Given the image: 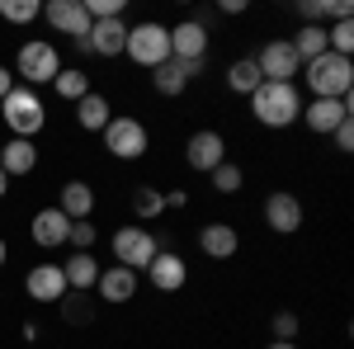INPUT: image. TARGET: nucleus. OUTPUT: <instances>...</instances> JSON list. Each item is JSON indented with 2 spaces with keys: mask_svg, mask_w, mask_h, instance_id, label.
Masks as SVG:
<instances>
[{
  "mask_svg": "<svg viewBox=\"0 0 354 349\" xmlns=\"http://www.w3.org/2000/svg\"><path fill=\"white\" fill-rule=\"evenodd\" d=\"M250 113H255V123L260 128H270V133H279V128H293L302 118V95L298 85H260L255 95H250Z\"/></svg>",
  "mask_w": 354,
  "mask_h": 349,
  "instance_id": "f257e3e1",
  "label": "nucleus"
},
{
  "mask_svg": "<svg viewBox=\"0 0 354 349\" xmlns=\"http://www.w3.org/2000/svg\"><path fill=\"white\" fill-rule=\"evenodd\" d=\"M302 81L312 90V100H350L354 62L350 57H335V53H322L317 62H302Z\"/></svg>",
  "mask_w": 354,
  "mask_h": 349,
  "instance_id": "f03ea898",
  "label": "nucleus"
},
{
  "mask_svg": "<svg viewBox=\"0 0 354 349\" xmlns=\"http://www.w3.org/2000/svg\"><path fill=\"white\" fill-rule=\"evenodd\" d=\"M123 57H128L133 66H147V71L165 66V62H170V24H161V19H142V24H128Z\"/></svg>",
  "mask_w": 354,
  "mask_h": 349,
  "instance_id": "7ed1b4c3",
  "label": "nucleus"
},
{
  "mask_svg": "<svg viewBox=\"0 0 354 349\" xmlns=\"http://www.w3.org/2000/svg\"><path fill=\"white\" fill-rule=\"evenodd\" d=\"M0 118H5V128L15 137H33L48 128V109H43V95L38 90H28V85H15L5 100H0Z\"/></svg>",
  "mask_w": 354,
  "mask_h": 349,
  "instance_id": "20e7f679",
  "label": "nucleus"
},
{
  "mask_svg": "<svg viewBox=\"0 0 354 349\" xmlns=\"http://www.w3.org/2000/svg\"><path fill=\"white\" fill-rule=\"evenodd\" d=\"M57 71H62V53H57L48 38H28V43H19V53H15V81L19 85H28V90L53 85Z\"/></svg>",
  "mask_w": 354,
  "mask_h": 349,
  "instance_id": "39448f33",
  "label": "nucleus"
},
{
  "mask_svg": "<svg viewBox=\"0 0 354 349\" xmlns=\"http://www.w3.org/2000/svg\"><path fill=\"white\" fill-rule=\"evenodd\" d=\"M100 137H104V151L113 161H142L151 151V133H147V123L137 113H113Z\"/></svg>",
  "mask_w": 354,
  "mask_h": 349,
  "instance_id": "423d86ee",
  "label": "nucleus"
},
{
  "mask_svg": "<svg viewBox=\"0 0 354 349\" xmlns=\"http://www.w3.org/2000/svg\"><path fill=\"white\" fill-rule=\"evenodd\" d=\"M109 250H113V265L133 269V274H147V265L156 260L161 241H156V232H151V227L133 222V227H118V232L109 236Z\"/></svg>",
  "mask_w": 354,
  "mask_h": 349,
  "instance_id": "0eeeda50",
  "label": "nucleus"
},
{
  "mask_svg": "<svg viewBox=\"0 0 354 349\" xmlns=\"http://www.w3.org/2000/svg\"><path fill=\"white\" fill-rule=\"evenodd\" d=\"M255 66H260V76L270 85H298V76H302V62H298V53H293L288 38H270V43L255 53Z\"/></svg>",
  "mask_w": 354,
  "mask_h": 349,
  "instance_id": "6e6552de",
  "label": "nucleus"
},
{
  "mask_svg": "<svg viewBox=\"0 0 354 349\" xmlns=\"http://www.w3.org/2000/svg\"><path fill=\"white\" fill-rule=\"evenodd\" d=\"M208 48H213V28L203 19H180L170 28V57L175 62H189V66H203L208 62Z\"/></svg>",
  "mask_w": 354,
  "mask_h": 349,
  "instance_id": "1a4fd4ad",
  "label": "nucleus"
},
{
  "mask_svg": "<svg viewBox=\"0 0 354 349\" xmlns=\"http://www.w3.org/2000/svg\"><path fill=\"white\" fill-rule=\"evenodd\" d=\"M222 161H227V137H222L218 128H198V133H189V142H185V165H189V170L213 175Z\"/></svg>",
  "mask_w": 354,
  "mask_h": 349,
  "instance_id": "9d476101",
  "label": "nucleus"
},
{
  "mask_svg": "<svg viewBox=\"0 0 354 349\" xmlns=\"http://www.w3.org/2000/svg\"><path fill=\"white\" fill-rule=\"evenodd\" d=\"M345 118H354V100H307L298 123L307 128V133H317V137H330Z\"/></svg>",
  "mask_w": 354,
  "mask_h": 349,
  "instance_id": "9b49d317",
  "label": "nucleus"
},
{
  "mask_svg": "<svg viewBox=\"0 0 354 349\" xmlns=\"http://www.w3.org/2000/svg\"><path fill=\"white\" fill-rule=\"evenodd\" d=\"M265 227H270L274 236L302 232V198L293 189H274L270 198H265Z\"/></svg>",
  "mask_w": 354,
  "mask_h": 349,
  "instance_id": "f8f14e48",
  "label": "nucleus"
},
{
  "mask_svg": "<svg viewBox=\"0 0 354 349\" xmlns=\"http://www.w3.org/2000/svg\"><path fill=\"white\" fill-rule=\"evenodd\" d=\"M43 19H48V28L76 38V43H85V33L95 24L90 10H85V0H48V5H43Z\"/></svg>",
  "mask_w": 354,
  "mask_h": 349,
  "instance_id": "ddd939ff",
  "label": "nucleus"
},
{
  "mask_svg": "<svg viewBox=\"0 0 354 349\" xmlns=\"http://www.w3.org/2000/svg\"><path fill=\"white\" fill-rule=\"evenodd\" d=\"M66 232H71V217L62 213L57 203L38 208V213H33V222H28V236H33V245H38V250H62V245H66Z\"/></svg>",
  "mask_w": 354,
  "mask_h": 349,
  "instance_id": "4468645a",
  "label": "nucleus"
},
{
  "mask_svg": "<svg viewBox=\"0 0 354 349\" xmlns=\"http://www.w3.org/2000/svg\"><path fill=\"white\" fill-rule=\"evenodd\" d=\"M123 43H128V24L123 19H95L90 33H85V43H76V48L113 62V57H123Z\"/></svg>",
  "mask_w": 354,
  "mask_h": 349,
  "instance_id": "2eb2a0df",
  "label": "nucleus"
},
{
  "mask_svg": "<svg viewBox=\"0 0 354 349\" xmlns=\"http://www.w3.org/2000/svg\"><path fill=\"white\" fill-rule=\"evenodd\" d=\"M147 283H151L156 293H180V288L189 283L185 255H180V250H156V260L147 265Z\"/></svg>",
  "mask_w": 354,
  "mask_h": 349,
  "instance_id": "dca6fc26",
  "label": "nucleus"
},
{
  "mask_svg": "<svg viewBox=\"0 0 354 349\" xmlns=\"http://www.w3.org/2000/svg\"><path fill=\"white\" fill-rule=\"evenodd\" d=\"M24 293L33 297V302H62L71 288H66V274H62V265H33V269L24 274Z\"/></svg>",
  "mask_w": 354,
  "mask_h": 349,
  "instance_id": "f3484780",
  "label": "nucleus"
},
{
  "mask_svg": "<svg viewBox=\"0 0 354 349\" xmlns=\"http://www.w3.org/2000/svg\"><path fill=\"white\" fill-rule=\"evenodd\" d=\"M198 250H203L208 260H232V255L241 250V236H236L232 222H203V227H198Z\"/></svg>",
  "mask_w": 354,
  "mask_h": 349,
  "instance_id": "a211bd4d",
  "label": "nucleus"
},
{
  "mask_svg": "<svg viewBox=\"0 0 354 349\" xmlns=\"http://www.w3.org/2000/svg\"><path fill=\"white\" fill-rule=\"evenodd\" d=\"M0 170H5L10 180L33 175V170H38V142H28V137H10V142H0Z\"/></svg>",
  "mask_w": 354,
  "mask_h": 349,
  "instance_id": "6ab92c4d",
  "label": "nucleus"
},
{
  "mask_svg": "<svg viewBox=\"0 0 354 349\" xmlns=\"http://www.w3.org/2000/svg\"><path fill=\"white\" fill-rule=\"evenodd\" d=\"M100 302H113V307H123V302H133L137 297V274L133 269H123V265H109V269H100Z\"/></svg>",
  "mask_w": 354,
  "mask_h": 349,
  "instance_id": "aec40b11",
  "label": "nucleus"
},
{
  "mask_svg": "<svg viewBox=\"0 0 354 349\" xmlns=\"http://www.w3.org/2000/svg\"><path fill=\"white\" fill-rule=\"evenodd\" d=\"M198 71H203V66H189V62H175V57H170L165 66L151 71V90L165 95V100H175V95H185V90H189V81L198 76Z\"/></svg>",
  "mask_w": 354,
  "mask_h": 349,
  "instance_id": "412c9836",
  "label": "nucleus"
},
{
  "mask_svg": "<svg viewBox=\"0 0 354 349\" xmlns=\"http://www.w3.org/2000/svg\"><path fill=\"white\" fill-rule=\"evenodd\" d=\"M62 274H66V288H71V293H90V288L100 283V260H95V250H71V255L62 260Z\"/></svg>",
  "mask_w": 354,
  "mask_h": 349,
  "instance_id": "4be33fe9",
  "label": "nucleus"
},
{
  "mask_svg": "<svg viewBox=\"0 0 354 349\" xmlns=\"http://www.w3.org/2000/svg\"><path fill=\"white\" fill-rule=\"evenodd\" d=\"M113 118V104L109 95H100V90H90L81 104H76V123H81V133H104Z\"/></svg>",
  "mask_w": 354,
  "mask_h": 349,
  "instance_id": "5701e85b",
  "label": "nucleus"
},
{
  "mask_svg": "<svg viewBox=\"0 0 354 349\" xmlns=\"http://www.w3.org/2000/svg\"><path fill=\"white\" fill-rule=\"evenodd\" d=\"M57 208L71 217V222H85V217L95 213V189L85 185V180H66V185H62V198H57Z\"/></svg>",
  "mask_w": 354,
  "mask_h": 349,
  "instance_id": "b1692460",
  "label": "nucleus"
},
{
  "mask_svg": "<svg viewBox=\"0 0 354 349\" xmlns=\"http://www.w3.org/2000/svg\"><path fill=\"white\" fill-rule=\"evenodd\" d=\"M260 85H265V76H260L255 57H236V62L227 66V90H232V95H245V100H250Z\"/></svg>",
  "mask_w": 354,
  "mask_h": 349,
  "instance_id": "393cba45",
  "label": "nucleus"
},
{
  "mask_svg": "<svg viewBox=\"0 0 354 349\" xmlns=\"http://www.w3.org/2000/svg\"><path fill=\"white\" fill-rule=\"evenodd\" d=\"M288 43H293L298 62H317L322 53H330V48H326V24H302Z\"/></svg>",
  "mask_w": 354,
  "mask_h": 349,
  "instance_id": "a878e982",
  "label": "nucleus"
},
{
  "mask_svg": "<svg viewBox=\"0 0 354 349\" xmlns=\"http://www.w3.org/2000/svg\"><path fill=\"white\" fill-rule=\"evenodd\" d=\"M53 90L62 95V100L81 104V100L90 95V90H95V85H90V76H85L81 66H62V71H57V81H53Z\"/></svg>",
  "mask_w": 354,
  "mask_h": 349,
  "instance_id": "bb28decb",
  "label": "nucleus"
},
{
  "mask_svg": "<svg viewBox=\"0 0 354 349\" xmlns=\"http://www.w3.org/2000/svg\"><path fill=\"white\" fill-rule=\"evenodd\" d=\"M133 213H137V222H142V227H147V222H156V217L165 213V189L137 185V194H133Z\"/></svg>",
  "mask_w": 354,
  "mask_h": 349,
  "instance_id": "cd10ccee",
  "label": "nucleus"
},
{
  "mask_svg": "<svg viewBox=\"0 0 354 349\" xmlns=\"http://www.w3.org/2000/svg\"><path fill=\"white\" fill-rule=\"evenodd\" d=\"M0 19L5 24H33V19H43V0H0Z\"/></svg>",
  "mask_w": 354,
  "mask_h": 349,
  "instance_id": "c85d7f7f",
  "label": "nucleus"
},
{
  "mask_svg": "<svg viewBox=\"0 0 354 349\" xmlns=\"http://www.w3.org/2000/svg\"><path fill=\"white\" fill-rule=\"evenodd\" d=\"M208 180H213V189H218V194H236V189L245 185V170H241L236 161H222L218 170L208 175Z\"/></svg>",
  "mask_w": 354,
  "mask_h": 349,
  "instance_id": "c756f323",
  "label": "nucleus"
},
{
  "mask_svg": "<svg viewBox=\"0 0 354 349\" xmlns=\"http://www.w3.org/2000/svg\"><path fill=\"white\" fill-rule=\"evenodd\" d=\"M95 241H100V227L85 217V222H71V232H66V245L71 250H95Z\"/></svg>",
  "mask_w": 354,
  "mask_h": 349,
  "instance_id": "7c9ffc66",
  "label": "nucleus"
},
{
  "mask_svg": "<svg viewBox=\"0 0 354 349\" xmlns=\"http://www.w3.org/2000/svg\"><path fill=\"white\" fill-rule=\"evenodd\" d=\"M298 19L302 24H326V0H298Z\"/></svg>",
  "mask_w": 354,
  "mask_h": 349,
  "instance_id": "2f4dec72",
  "label": "nucleus"
},
{
  "mask_svg": "<svg viewBox=\"0 0 354 349\" xmlns=\"http://www.w3.org/2000/svg\"><path fill=\"white\" fill-rule=\"evenodd\" d=\"M274 340H298V317L293 312H279L274 317Z\"/></svg>",
  "mask_w": 354,
  "mask_h": 349,
  "instance_id": "473e14b6",
  "label": "nucleus"
},
{
  "mask_svg": "<svg viewBox=\"0 0 354 349\" xmlns=\"http://www.w3.org/2000/svg\"><path fill=\"white\" fill-rule=\"evenodd\" d=\"M326 19H330V24L354 19V0H326Z\"/></svg>",
  "mask_w": 354,
  "mask_h": 349,
  "instance_id": "72a5a7b5",
  "label": "nucleus"
},
{
  "mask_svg": "<svg viewBox=\"0 0 354 349\" xmlns=\"http://www.w3.org/2000/svg\"><path fill=\"white\" fill-rule=\"evenodd\" d=\"M330 137H335V151H354V118H345Z\"/></svg>",
  "mask_w": 354,
  "mask_h": 349,
  "instance_id": "f704fd0d",
  "label": "nucleus"
},
{
  "mask_svg": "<svg viewBox=\"0 0 354 349\" xmlns=\"http://www.w3.org/2000/svg\"><path fill=\"white\" fill-rule=\"evenodd\" d=\"M170 208H189V194L185 189H165V213Z\"/></svg>",
  "mask_w": 354,
  "mask_h": 349,
  "instance_id": "c9c22d12",
  "label": "nucleus"
},
{
  "mask_svg": "<svg viewBox=\"0 0 354 349\" xmlns=\"http://www.w3.org/2000/svg\"><path fill=\"white\" fill-rule=\"evenodd\" d=\"M15 85H19V81H15V71H10V66H0V100H5Z\"/></svg>",
  "mask_w": 354,
  "mask_h": 349,
  "instance_id": "e433bc0d",
  "label": "nucleus"
},
{
  "mask_svg": "<svg viewBox=\"0 0 354 349\" xmlns=\"http://www.w3.org/2000/svg\"><path fill=\"white\" fill-rule=\"evenodd\" d=\"M218 15H245V0H218Z\"/></svg>",
  "mask_w": 354,
  "mask_h": 349,
  "instance_id": "4c0bfd02",
  "label": "nucleus"
},
{
  "mask_svg": "<svg viewBox=\"0 0 354 349\" xmlns=\"http://www.w3.org/2000/svg\"><path fill=\"white\" fill-rule=\"evenodd\" d=\"M265 349H298V340H270Z\"/></svg>",
  "mask_w": 354,
  "mask_h": 349,
  "instance_id": "58836bf2",
  "label": "nucleus"
},
{
  "mask_svg": "<svg viewBox=\"0 0 354 349\" xmlns=\"http://www.w3.org/2000/svg\"><path fill=\"white\" fill-rule=\"evenodd\" d=\"M5 194H10V175L0 170V198H5Z\"/></svg>",
  "mask_w": 354,
  "mask_h": 349,
  "instance_id": "ea45409f",
  "label": "nucleus"
},
{
  "mask_svg": "<svg viewBox=\"0 0 354 349\" xmlns=\"http://www.w3.org/2000/svg\"><path fill=\"white\" fill-rule=\"evenodd\" d=\"M5 260H10V245H5V236H0V269H5Z\"/></svg>",
  "mask_w": 354,
  "mask_h": 349,
  "instance_id": "a19ab883",
  "label": "nucleus"
}]
</instances>
